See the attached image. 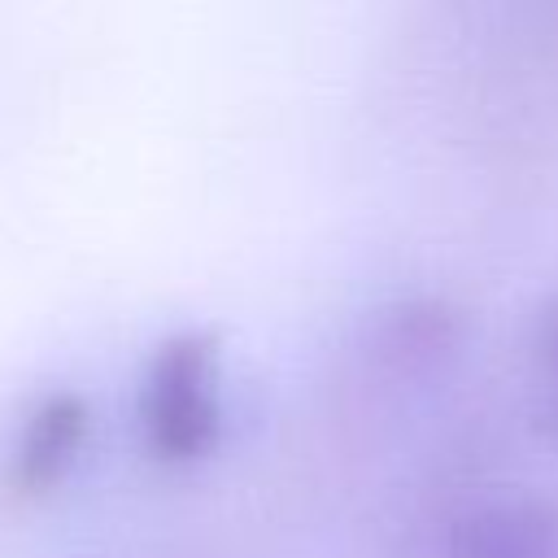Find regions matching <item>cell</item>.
I'll return each mask as SVG.
<instances>
[{
    "label": "cell",
    "instance_id": "6da1fadb",
    "mask_svg": "<svg viewBox=\"0 0 558 558\" xmlns=\"http://www.w3.org/2000/svg\"><path fill=\"white\" fill-rule=\"evenodd\" d=\"M218 357L222 344L209 327H179L153 344L140 379V432L161 462H196L218 445Z\"/></svg>",
    "mask_w": 558,
    "mask_h": 558
},
{
    "label": "cell",
    "instance_id": "7a4b0ae2",
    "mask_svg": "<svg viewBox=\"0 0 558 558\" xmlns=\"http://www.w3.org/2000/svg\"><path fill=\"white\" fill-rule=\"evenodd\" d=\"M87 427H92L87 392H78L70 384L35 392L9 436L4 466H0V493L9 501L44 497L74 466V458L87 440Z\"/></svg>",
    "mask_w": 558,
    "mask_h": 558
},
{
    "label": "cell",
    "instance_id": "3957f363",
    "mask_svg": "<svg viewBox=\"0 0 558 558\" xmlns=\"http://www.w3.org/2000/svg\"><path fill=\"white\" fill-rule=\"evenodd\" d=\"M449 558H558V501L536 488L475 497L449 523Z\"/></svg>",
    "mask_w": 558,
    "mask_h": 558
},
{
    "label": "cell",
    "instance_id": "277c9868",
    "mask_svg": "<svg viewBox=\"0 0 558 558\" xmlns=\"http://www.w3.org/2000/svg\"><path fill=\"white\" fill-rule=\"evenodd\" d=\"M536 371H541V410L558 427V301L545 314L541 344H536Z\"/></svg>",
    "mask_w": 558,
    "mask_h": 558
}]
</instances>
